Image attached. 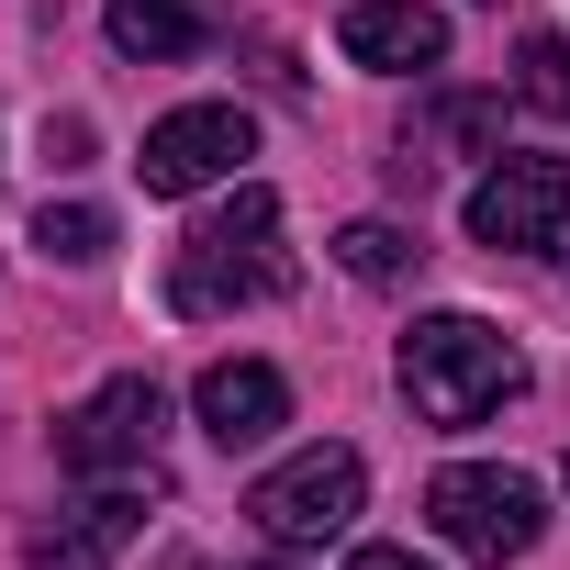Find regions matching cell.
Masks as SVG:
<instances>
[{
  "instance_id": "obj_1",
  "label": "cell",
  "mask_w": 570,
  "mask_h": 570,
  "mask_svg": "<svg viewBox=\"0 0 570 570\" xmlns=\"http://www.w3.org/2000/svg\"><path fill=\"white\" fill-rule=\"evenodd\" d=\"M292 292V246H279V190H235L224 213H202L190 235H179V268H168V303L190 314V325H213V314H246V303H279Z\"/></svg>"
},
{
  "instance_id": "obj_2",
  "label": "cell",
  "mask_w": 570,
  "mask_h": 570,
  "mask_svg": "<svg viewBox=\"0 0 570 570\" xmlns=\"http://www.w3.org/2000/svg\"><path fill=\"white\" fill-rule=\"evenodd\" d=\"M403 392H414L425 425H492V414L525 392V358H514V336L481 325V314H425V325L403 336Z\"/></svg>"
},
{
  "instance_id": "obj_3",
  "label": "cell",
  "mask_w": 570,
  "mask_h": 570,
  "mask_svg": "<svg viewBox=\"0 0 570 570\" xmlns=\"http://www.w3.org/2000/svg\"><path fill=\"white\" fill-rule=\"evenodd\" d=\"M157 436H168V392L146 370H112L79 414H57V459L79 481H157Z\"/></svg>"
},
{
  "instance_id": "obj_4",
  "label": "cell",
  "mask_w": 570,
  "mask_h": 570,
  "mask_svg": "<svg viewBox=\"0 0 570 570\" xmlns=\"http://www.w3.org/2000/svg\"><path fill=\"white\" fill-rule=\"evenodd\" d=\"M425 514H436V537H448L459 559H525L537 525H548L537 481H525V470H481V459L436 470V481H425Z\"/></svg>"
},
{
  "instance_id": "obj_5",
  "label": "cell",
  "mask_w": 570,
  "mask_h": 570,
  "mask_svg": "<svg viewBox=\"0 0 570 570\" xmlns=\"http://www.w3.org/2000/svg\"><path fill=\"white\" fill-rule=\"evenodd\" d=\"M358 503H370L358 448H303V459H279V470L246 492V514H257L279 548H325V537H347V525H358Z\"/></svg>"
},
{
  "instance_id": "obj_6",
  "label": "cell",
  "mask_w": 570,
  "mask_h": 570,
  "mask_svg": "<svg viewBox=\"0 0 570 570\" xmlns=\"http://www.w3.org/2000/svg\"><path fill=\"white\" fill-rule=\"evenodd\" d=\"M459 224H470V246H492V257L559 246V224H570V157H492V168L470 179Z\"/></svg>"
},
{
  "instance_id": "obj_7",
  "label": "cell",
  "mask_w": 570,
  "mask_h": 570,
  "mask_svg": "<svg viewBox=\"0 0 570 570\" xmlns=\"http://www.w3.org/2000/svg\"><path fill=\"white\" fill-rule=\"evenodd\" d=\"M235 157H257V124H246L235 101H190V112L146 124V157H135V179H146L157 202H190V190L235 179Z\"/></svg>"
},
{
  "instance_id": "obj_8",
  "label": "cell",
  "mask_w": 570,
  "mask_h": 570,
  "mask_svg": "<svg viewBox=\"0 0 570 570\" xmlns=\"http://www.w3.org/2000/svg\"><path fill=\"white\" fill-rule=\"evenodd\" d=\"M336 46L370 79H414V68L448 57V12H425V0H358V12L336 23Z\"/></svg>"
},
{
  "instance_id": "obj_9",
  "label": "cell",
  "mask_w": 570,
  "mask_h": 570,
  "mask_svg": "<svg viewBox=\"0 0 570 570\" xmlns=\"http://www.w3.org/2000/svg\"><path fill=\"white\" fill-rule=\"evenodd\" d=\"M190 403H202V425H213L224 448H257V436H279V425H292V381H279L268 358H213Z\"/></svg>"
},
{
  "instance_id": "obj_10",
  "label": "cell",
  "mask_w": 570,
  "mask_h": 570,
  "mask_svg": "<svg viewBox=\"0 0 570 570\" xmlns=\"http://www.w3.org/2000/svg\"><path fill=\"white\" fill-rule=\"evenodd\" d=\"M224 23H235L224 0H112V46H124L135 68H179V57H202Z\"/></svg>"
},
{
  "instance_id": "obj_11",
  "label": "cell",
  "mask_w": 570,
  "mask_h": 570,
  "mask_svg": "<svg viewBox=\"0 0 570 570\" xmlns=\"http://www.w3.org/2000/svg\"><path fill=\"white\" fill-rule=\"evenodd\" d=\"M135 514H146V481H101L57 537H35V559H23V570H112V548L135 537Z\"/></svg>"
},
{
  "instance_id": "obj_12",
  "label": "cell",
  "mask_w": 570,
  "mask_h": 570,
  "mask_svg": "<svg viewBox=\"0 0 570 570\" xmlns=\"http://www.w3.org/2000/svg\"><path fill=\"white\" fill-rule=\"evenodd\" d=\"M35 257H57V268L112 257V213H101V202H46V213H35Z\"/></svg>"
},
{
  "instance_id": "obj_13",
  "label": "cell",
  "mask_w": 570,
  "mask_h": 570,
  "mask_svg": "<svg viewBox=\"0 0 570 570\" xmlns=\"http://www.w3.org/2000/svg\"><path fill=\"white\" fill-rule=\"evenodd\" d=\"M336 257H347V279H370V292H392V279H403V268H414L425 246H414L403 224H381V213H370V224H347V235H336Z\"/></svg>"
},
{
  "instance_id": "obj_14",
  "label": "cell",
  "mask_w": 570,
  "mask_h": 570,
  "mask_svg": "<svg viewBox=\"0 0 570 570\" xmlns=\"http://www.w3.org/2000/svg\"><path fill=\"white\" fill-rule=\"evenodd\" d=\"M514 101H537V112L570 124V46H559V35H525V46H514Z\"/></svg>"
},
{
  "instance_id": "obj_15",
  "label": "cell",
  "mask_w": 570,
  "mask_h": 570,
  "mask_svg": "<svg viewBox=\"0 0 570 570\" xmlns=\"http://www.w3.org/2000/svg\"><path fill=\"white\" fill-rule=\"evenodd\" d=\"M436 146H459V157H503V101H436Z\"/></svg>"
},
{
  "instance_id": "obj_16",
  "label": "cell",
  "mask_w": 570,
  "mask_h": 570,
  "mask_svg": "<svg viewBox=\"0 0 570 570\" xmlns=\"http://www.w3.org/2000/svg\"><path fill=\"white\" fill-rule=\"evenodd\" d=\"M347 570H436V559H414V548H358Z\"/></svg>"
}]
</instances>
